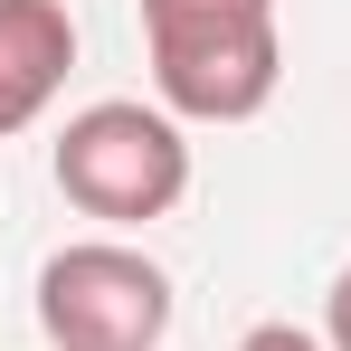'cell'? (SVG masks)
<instances>
[{"label":"cell","mask_w":351,"mask_h":351,"mask_svg":"<svg viewBox=\"0 0 351 351\" xmlns=\"http://www.w3.org/2000/svg\"><path fill=\"white\" fill-rule=\"evenodd\" d=\"M48 171H58L66 209H86L105 228H143V219H171L180 199H190V133L162 105L105 95V105L66 114Z\"/></svg>","instance_id":"cell-1"},{"label":"cell","mask_w":351,"mask_h":351,"mask_svg":"<svg viewBox=\"0 0 351 351\" xmlns=\"http://www.w3.org/2000/svg\"><path fill=\"white\" fill-rule=\"evenodd\" d=\"M38 332L48 351H162L171 276L123 237H76L38 266Z\"/></svg>","instance_id":"cell-2"},{"label":"cell","mask_w":351,"mask_h":351,"mask_svg":"<svg viewBox=\"0 0 351 351\" xmlns=\"http://www.w3.org/2000/svg\"><path fill=\"white\" fill-rule=\"evenodd\" d=\"M143 48H152V95L180 123H256L285 86L276 19H180V29H143Z\"/></svg>","instance_id":"cell-3"},{"label":"cell","mask_w":351,"mask_h":351,"mask_svg":"<svg viewBox=\"0 0 351 351\" xmlns=\"http://www.w3.org/2000/svg\"><path fill=\"white\" fill-rule=\"evenodd\" d=\"M66 66H76L66 0H0V143L66 95Z\"/></svg>","instance_id":"cell-4"},{"label":"cell","mask_w":351,"mask_h":351,"mask_svg":"<svg viewBox=\"0 0 351 351\" xmlns=\"http://www.w3.org/2000/svg\"><path fill=\"white\" fill-rule=\"evenodd\" d=\"M237 351H323V332H304V323H247Z\"/></svg>","instance_id":"cell-5"},{"label":"cell","mask_w":351,"mask_h":351,"mask_svg":"<svg viewBox=\"0 0 351 351\" xmlns=\"http://www.w3.org/2000/svg\"><path fill=\"white\" fill-rule=\"evenodd\" d=\"M323 351H351V266L332 276V294H323Z\"/></svg>","instance_id":"cell-6"}]
</instances>
